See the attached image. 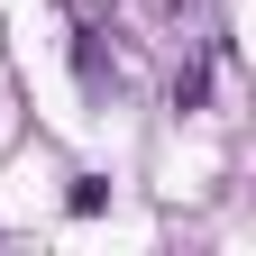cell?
I'll return each instance as SVG.
<instances>
[{
	"label": "cell",
	"mask_w": 256,
	"mask_h": 256,
	"mask_svg": "<svg viewBox=\"0 0 256 256\" xmlns=\"http://www.w3.org/2000/svg\"><path fill=\"white\" fill-rule=\"evenodd\" d=\"M74 64H82V82H92V92L128 74V55H119V46H101V18H74Z\"/></svg>",
	"instance_id": "obj_1"
},
{
	"label": "cell",
	"mask_w": 256,
	"mask_h": 256,
	"mask_svg": "<svg viewBox=\"0 0 256 256\" xmlns=\"http://www.w3.org/2000/svg\"><path fill=\"white\" fill-rule=\"evenodd\" d=\"M101 202H110V183H101V174H82L74 192H64V210H74V220H92V210H101Z\"/></svg>",
	"instance_id": "obj_2"
},
{
	"label": "cell",
	"mask_w": 256,
	"mask_h": 256,
	"mask_svg": "<svg viewBox=\"0 0 256 256\" xmlns=\"http://www.w3.org/2000/svg\"><path fill=\"white\" fill-rule=\"evenodd\" d=\"M146 10H156V18H192L202 0H146Z\"/></svg>",
	"instance_id": "obj_3"
}]
</instances>
